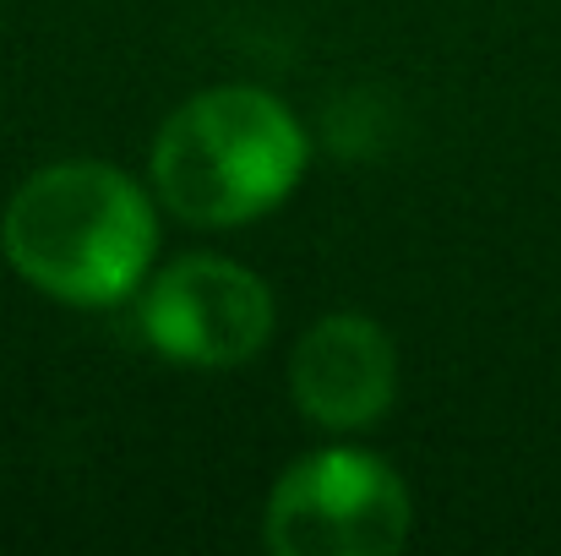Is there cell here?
<instances>
[{"label":"cell","mask_w":561,"mask_h":556,"mask_svg":"<svg viewBox=\"0 0 561 556\" xmlns=\"http://www.w3.org/2000/svg\"><path fill=\"white\" fill-rule=\"evenodd\" d=\"M5 262L44 295L110 306L137 290L153 262L159 224L142 185L115 164L71 159L22 185L0 218Z\"/></svg>","instance_id":"obj_1"},{"label":"cell","mask_w":561,"mask_h":556,"mask_svg":"<svg viewBox=\"0 0 561 556\" xmlns=\"http://www.w3.org/2000/svg\"><path fill=\"white\" fill-rule=\"evenodd\" d=\"M306 170L300 121L262 88H213L181 104L153 143V185L186 224L224 229L278 207Z\"/></svg>","instance_id":"obj_2"},{"label":"cell","mask_w":561,"mask_h":556,"mask_svg":"<svg viewBox=\"0 0 561 556\" xmlns=\"http://www.w3.org/2000/svg\"><path fill=\"white\" fill-rule=\"evenodd\" d=\"M403 541L409 491L398 469L360 447L289 464L267 497V546L278 556H387Z\"/></svg>","instance_id":"obj_3"},{"label":"cell","mask_w":561,"mask_h":556,"mask_svg":"<svg viewBox=\"0 0 561 556\" xmlns=\"http://www.w3.org/2000/svg\"><path fill=\"white\" fill-rule=\"evenodd\" d=\"M142 328L159 355L186 366H240L273 333V295L256 273L224 257H181L142 300Z\"/></svg>","instance_id":"obj_4"},{"label":"cell","mask_w":561,"mask_h":556,"mask_svg":"<svg viewBox=\"0 0 561 556\" xmlns=\"http://www.w3.org/2000/svg\"><path fill=\"white\" fill-rule=\"evenodd\" d=\"M289 387L306 420L322 431H366L392 409L398 355L371 317L339 311L317 322L289 361Z\"/></svg>","instance_id":"obj_5"}]
</instances>
